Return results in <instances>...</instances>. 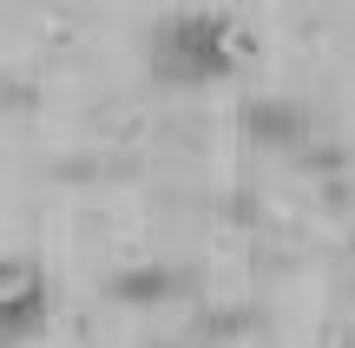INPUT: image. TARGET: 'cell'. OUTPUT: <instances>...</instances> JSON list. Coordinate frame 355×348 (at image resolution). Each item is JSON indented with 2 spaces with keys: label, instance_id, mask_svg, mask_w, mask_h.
<instances>
[{
  "label": "cell",
  "instance_id": "2",
  "mask_svg": "<svg viewBox=\"0 0 355 348\" xmlns=\"http://www.w3.org/2000/svg\"><path fill=\"white\" fill-rule=\"evenodd\" d=\"M46 276L33 263H0V342H26L46 329Z\"/></svg>",
  "mask_w": 355,
  "mask_h": 348
},
{
  "label": "cell",
  "instance_id": "1",
  "mask_svg": "<svg viewBox=\"0 0 355 348\" xmlns=\"http://www.w3.org/2000/svg\"><path fill=\"white\" fill-rule=\"evenodd\" d=\"M250 53V33L237 26V13L217 7H178L158 13L152 33H145V66H152L158 86L184 92V86H224L230 73Z\"/></svg>",
  "mask_w": 355,
  "mask_h": 348
},
{
  "label": "cell",
  "instance_id": "3",
  "mask_svg": "<svg viewBox=\"0 0 355 348\" xmlns=\"http://www.w3.org/2000/svg\"><path fill=\"white\" fill-rule=\"evenodd\" d=\"M243 118H250V138H263V145H303V125H309V118H303V105H250V112H243Z\"/></svg>",
  "mask_w": 355,
  "mask_h": 348
}]
</instances>
